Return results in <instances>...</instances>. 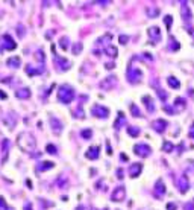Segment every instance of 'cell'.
<instances>
[{
  "instance_id": "cell-16",
  "label": "cell",
  "mask_w": 194,
  "mask_h": 210,
  "mask_svg": "<svg viewBox=\"0 0 194 210\" xmlns=\"http://www.w3.org/2000/svg\"><path fill=\"white\" fill-rule=\"evenodd\" d=\"M20 63H21L20 56H12V58H8V61H6V64H8V66H11V67H18V66H20Z\"/></svg>"
},
{
  "instance_id": "cell-26",
  "label": "cell",
  "mask_w": 194,
  "mask_h": 210,
  "mask_svg": "<svg viewBox=\"0 0 194 210\" xmlns=\"http://www.w3.org/2000/svg\"><path fill=\"white\" fill-rule=\"evenodd\" d=\"M182 14H184V20H191V12L188 11V6H182Z\"/></svg>"
},
{
  "instance_id": "cell-3",
  "label": "cell",
  "mask_w": 194,
  "mask_h": 210,
  "mask_svg": "<svg viewBox=\"0 0 194 210\" xmlns=\"http://www.w3.org/2000/svg\"><path fill=\"white\" fill-rule=\"evenodd\" d=\"M143 76V73H141V70H138L135 67H129L127 69V81L129 82H132V84H137L139 79H141Z\"/></svg>"
},
{
  "instance_id": "cell-24",
  "label": "cell",
  "mask_w": 194,
  "mask_h": 210,
  "mask_svg": "<svg viewBox=\"0 0 194 210\" xmlns=\"http://www.w3.org/2000/svg\"><path fill=\"white\" fill-rule=\"evenodd\" d=\"M127 134H131L132 137H137L139 134V130L137 126H127Z\"/></svg>"
},
{
  "instance_id": "cell-23",
  "label": "cell",
  "mask_w": 194,
  "mask_h": 210,
  "mask_svg": "<svg viewBox=\"0 0 194 210\" xmlns=\"http://www.w3.org/2000/svg\"><path fill=\"white\" fill-rule=\"evenodd\" d=\"M129 108H131L132 116H133V117H139V116H141V113H139V110L137 108V105H135V104H131V105H129Z\"/></svg>"
},
{
  "instance_id": "cell-5",
  "label": "cell",
  "mask_w": 194,
  "mask_h": 210,
  "mask_svg": "<svg viewBox=\"0 0 194 210\" xmlns=\"http://www.w3.org/2000/svg\"><path fill=\"white\" fill-rule=\"evenodd\" d=\"M133 151H135V154L137 155H141V157H147V155H150V146L149 145H144V143H141V145H135L133 146Z\"/></svg>"
},
{
  "instance_id": "cell-21",
  "label": "cell",
  "mask_w": 194,
  "mask_h": 210,
  "mask_svg": "<svg viewBox=\"0 0 194 210\" xmlns=\"http://www.w3.org/2000/svg\"><path fill=\"white\" fill-rule=\"evenodd\" d=\"M167 81H168V85H170V87H173V88H179V87H181L179 81H177V79H174L173 76H170V78L167 79Z\"/></svg>"
},
{
  "instance_id": "cell-9",
  "label": "cell",
  "mask_w": 194,
  "mask_h": 210,
  "mask_svg": "<svg viewBox=\"0 0 194 210\" xmlns=\"http://www.w3.org/2000/svg\"><path fill=\"white\" fill-rule=\"evenodd\" d=\"M141 169H143L141 163H132L131 166H129V175H131V177H138L139 172H141Z\"/></svg>"
},
{
  "instance_id": "cell-30",
  "label": "cell",
  "mask_w": 194,
  "mask_h": 210,
  "mask_svg": "<svg viewBox=\"0 0 194 210\" xmlns=\"http://www.w3.org/2000/svg\"><path fill=\"white\" fill-rule=\"evenodd\" d=\"M0 210H8V204L5 203V200L0 196Z\"/></svg>"
},
{
  "instance_id": "cell-1",
  "label": "cell",
  "mask_w": 194,
  "mask_h": 210,
  "mask_svg": "<svg viewBox=\"0 0 194 210\" xmlns=\"http://www.w3.org/2000/svg\"><path fill=\"white\" fill-rule=\"evenodd\" d=\"M17 143H18V146L26 151V152H30L32 149H35V139L30 136V134L28 133H23V134H20L18 139H17Z\"/></svg>"
},
{
  "instance_id": "cell-28",
  "label": "cell",
  "mask_w": 194,
  "mask_h": 210,
  "mask_svg": "<svg viewBox=\"0 0 194 210\" xmlns=\"http://www.w3.org/2000/svg\"><path fill=\"white\" fill-rule=\"evenodd\" d=\"M173 148H174V146H173V145H171L170 142H165L164 146H162V149L165 151V152H170V151H173Z\"/></svg>"
},
{
  "instance_id": "cell-25",
  "label": "cell",
  "mask_w": 194,
  "mask_h": 210,
  "mask_svg": "<svg viewBox=\"0 0 194 210\" xmlns=\"http://www.w3.org/2000/svg\"><path fill=\"white\" fill-rule=\"evenodd\" d=\"M123 122H125V114H123V113L120 111V113H118V119H117V120H115V123H114L115 128H120V125H121Z\"/></svg>"
},
{
  "instance_id": "cell-33",
  "label": "cell",
  "mask_w": 194,
  "mask_h": 210,
  "mask_svg": "<svg viewBox=\"0 0 194 210\" xmlns=\"http://www.w3.org/2000/svg\"><path fill=\"white\" fill-rule=\"evenodd\" d=\"M127 40H129V38H127L126 35H121V37H120V43H121V44H126Z\"/></svg>"
},
{
  "instance_id": "cell-17",
  "label": "cell",
  "mask_w": 194,
  "mask_h": 210,
  "mask_svg": "<svg viewBox=\"0 0 194 210\" xmlns=\"http://www.w3.org/2000/svg\"><path fill=\"white\" fill-rule=\"evenodd\" d=\"M143 101H144V105L147 107V111H149V113H152V111L155 110V107L152 105V98H150V96H144Z\"/></svg>"
},
{
  "instance_id": "cell-20",
  "label": "cell",
  "mask_w": 194,
  "mask_h": 210,
  "mask_svg": "<svg viewBox=\"0 0 194 210\" xmlns=\"http://www.w3.org/2000/svg\"><path fill=\"white\" fill-rule=\"evenodd\" d=\"M53 161H42V163L40 164V171H47V169H50V168H53Z\"/></svg>"
},
{
  "instance_id": "cell-13",
  "label": "cell",
  "mask_w": 194,
  "mask_h": 210,
  "mask_svg": "<svg viewBox=\"0 0 194 210\" xmlns=\"http://www.w3.org/2000/svg\"><path fill=\"white\" fill-rule=\"evenodd\" d=\"M149 35L152 37V38L155 40V41H159L161 40V32H159V28H150L149 29Z\"/></svg>"
},
{
  "instance_id": "cell-34",
  "label": "cell",
  "mask_w": 194,
  "mask_h": 210,
  "mask_svg": "<svg viewBox=\"0 0 194 210\" xmlns=\"http://www.w3.org/2000/svg\"><path fill=\"white\" fill-rule=\"evenodd\" d=\"M117 177H118L120 180L123 178V169H118V171H117Z\"/></svg>"
},
{
  "instance_id": "cell-4",
  "label": "cell",
  "mask_w": 194,
  "mask_h": 210,
  "mask_svg": "<svg viewBox=\"0 0 194 210\" xmlns=\"http://www.w3.org/2000/svg\"><path fill=\"white\" fill-rule=\"evenodd\" d=\"M91 113H93V116L103 119V117H108V114H109V110L105 108V107H102V105H99V104H96V105L91 107Z\"/></svg>"
},
{
  "instance_id": "cell-19",
  "label": "cell",
  "mask_w": 194,
  "mask_h": 210,
  "mask_svg": "<svg viewBox=\"0 0 194 210\" xmlns=\"http://www.w3.org/2000/svg\"><path fill=\"white\" fill-rule=\"evenodd\" d=\"M179 186H181V192L184 193V192H187V189H188V181H187V178L185 177H182L181 178V181H179Z\"/></svg>"
},
{
  "instance_id": "cell-29",
  "label": "cell",
  "mask_w": 194,
  "mask_h": 210,
  "mask_svg": "<svg viewBox=\"0 0 194 210\" xmlns=\"http://www.w3.org/2000/svg\"><path fill=\"white\" fill-rule=\"evenodd\" d=\"M79 50H82V44H80V43H76V44H74V47H73V53H79Z\"/></svg>"
},
{
  "instance_id": "cell-7",
  "label": "cell",
  "mask_w": 194,
  "mask_h": 210,
  "mask_svg": "<svg viewBox=\"0 0 194 210\" xmlns=\"http://www.w3.org/2000/svg\"><path fill=\"white\" fill-rule=\"evenodd\" d=\"M55 64L58 66V69L61 70V72L70 69V63L67 60H64V58H61V56H55Z\"/></svg>"
},
{
  "instance_id": "cell-2",
  "label": "cell",
  "mask_w": 194,
  "mask_h": 210,
  "mask_svg": "<svg viewBox=\"0 0 194 210\" xmlns=\"http://www.w3.org/2000/svg\"><path fill=\"white\" fill-rule=\"evenodd\" d=\"M74 98V90L70 85H61L58 90V99L62 104H70Z\"/></svg>"
},
{
  "instance_id": "cell-6",
  "label": "cell",
  "mask_w": 194,
  "mask_h": 210,
  "mask_svg": "<svg viewBox=\"0 0 194 210\" xmlns=\"http://www.w3.org/2000/svg\"><path fill=\"white\" fill-rule=\"evenodd\" d=\"M125 196H126V189L123 186H118L117 189L112 192L111 200L112 201H123V200H125Z\"/></svg>"
},
{
  "instance_id": "cell-10",
  "label": "cell",
  "mask_w": 194,
  "mask_h": 210,
  "mask_svg": "<svg viewBox=\"0 0 194 210\" xmlns=\"http://www.w3.org/2000/svg\"><path fill=\"white\" fill-rule=\"evenodd\" d=\"M152 126H153V130H155V131L162 133V131L165 130V126H167V122H165L164 119H156V120H153Z\"/></svg>"
},
{
  "instance_id": "cell-8",
  "label": "cell",
  "mask_w": 194,
  "mask_h": 210,
  "mask_svg": "<svg viewBox=\"0 0 194 210\" xmlns=\"http://www.w3.org/2000/svg\"><path fill=\"white\" fill-rule=\"evenodd\" d=\"M165 193V186H164V181L162 180H158L155 184V196L161 198Z\"/></svg>"
},
{
  "instance_id": "cell-27",
  "label": "cell",
  "mask_w": 194,
  "mask_h": 210,
  "mask_svg": "<svg viewBox=\"0 0 194 210\" xmlns=\"http://www.w3.org/2000/svg\"><path fill=\"white\" fill-rule=\"evenodd\" d=\"M80 136H82L84 139H90L91 136H93V131L91 130H84V131H80Z\"/></svg>"
},
{
  "instance_id": "cell-22",
  "label": "cell",
  "mask_w": 194,
  "mask_h": 210,
  "mask_svg": "<svg viewBox=\"0 0 194 210\" xmlns=\"http://www.w3.org/2000/svg\"><path fill=\"white\" fill-rule=\"evenodd\" d=\"M174 107L177 110H184L185 108V102H184V99L182 98H177L176 101H174Z\"/></svg>"
},
{
  "instance_id": "cell-35",
  "label": "cell",
  "mask_w": 194,
  "mask_h": 210,
  "mask_svg": "<svg viewBox=\"0 0 194 210\" xmlns=\"http://www.w3.org/2000/svg\"><path fill=\"white\" fill-rule=\"evenodd\" d=\"M190 137H191V139H194V123L191 125V130H190Z\"/></svg>"
},
{
  "instance_id": "cell-18",
  "label": "cell",
  "mask_w": 194,
  "mask_h": 210,
  "mask_svg": "<svg viewBox=\"0 0 194 210\" xmlns=\"http://www.w3.org/2000/svg\"><path fill=\"white\" fill-rule=\"evenodd\" d=\"M105 53L106 55H109V56H117V47L114 46H106V49H105Z\"/></svg>"
},
{
  "instance_id": "cell-15",
  "label": "cell",
  "mask_w": 194,
  "mask_h": 210,
  "mask_svg": "<svg viewBox=\"0 0 194 210\" xmlns=\"http://www.w3.org/2000/svg\"><path fill=\"white\" fill-rule=\"evenodd\" d=\"M15 94H17V98H20V99H28L29 96H30V90L29 88H21Z\"/></svg>"
},
{
  "instance_id": "cell-12",
  "label": "cell",
  "mask_w": 194,
  "mask_h": 210,
  "mask_svg": "<svg viewBox=\"0 0 194 210\" xmlns=\"http://www.w3.org/2000/svg\"><path fill=\"white\" fill-rule=\"evenodd\" d=\"M3 40H5V47H6L8 50H14L15 47H17V44L12 41V38H11L9 35H3Z\"/></svg>"
},
{
  "instance_id": "cell-14",
  "label": "cell",
  "mask_w": 194,
  "mask_h": 210,
  "mask_svg": "<svg viewBox=\"0 0 194 210\" xmlns=\"http://www.w3.org/2000/svg\"><path fill=\"white\" fill-rule=\"evenodd\" d=\"M115 82H117V81H115V76H109L106 81H103V82H102L100 85H102V87H105V88H111L112 85H115Z\"/></svg>"
},
{
  "instance_id": "cell-36",
  "label": "cell",
  "mask_w": 194,
  "mask_h": 210,
  "mask_svg": "<svg viewBox=\"0 0 194 210\" xmlns=\"http://www.w3.org/2000/svg\"><path fill=\"white\" fill-rule=\"evenodd\" d=\"M167 209H168V210H176V206H174V204H168Z\"/></svg>"
},
{
  "instance_id": "cell-32",
  "label": "cell",
  "mask_w": 194,
  "mask_h": 210,
  "mask_svg": "<svg viewBox=\"0 0 194 210\" xmlns=\"http://www.w3.org/2000/svg\"><path fill=\"white\" fill-rule=\"evenodd\" d=\"M47 152L49 154H55L56 152V148L53 146V145H49V146H47Z\"/></svg>"
},
{
  "instance_id": "cell-37",
  "label": "cell",
  "mask_w": 194,
  "mask_h": 210,
  "mask_svg": "<svg viewBox=\"0 0 194 210\" xmlns=\"http://www.w3.org/2000/svg\"><path fill=\"white\" fill-rule=\"evenodd\" d=\"M106 69H114V64H112V63H109V64H106Z\"/></svg>"
},
{
  "instance_id": "cell-31",
  "label": "cell",
  "mask_w": 194,
  "mask_h": 210,
  "mask_svg": "<svg viewBox=\"0 0 194 210\" xmlns=\"http://www.w3.org/2000/svg\"><path fill=\"white\" fill-rule=\"evenodd\" d=\"M65 41H67L65 37H64V38H61V41H59V44L62 46V49H64V50H67V43H65Z\"/></svg>"
},
{
  "instance_id": "cell-11",
  "label": "cell",
  "mask_w": 194,
  "mask_h": 210,
  "mask_svg": "<svg viewBox=\"0 0 194 210\" xmlns=\"http://www.w3.org/2000/svg\"><path fill=\"white\" fill-rule=\"evenodd\" d=\"M85 155H87V158H93V160H96L97 157H99V146H91L88 151H87V154H85Z\"/></svg>"
}]
</instances>
